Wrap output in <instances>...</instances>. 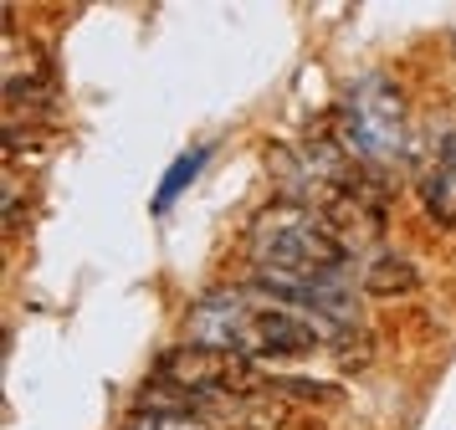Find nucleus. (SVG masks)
<instances>
[{"label": "nucleus", "instance_id": "f257e3e1", "mask_svg": "<svg viewBox=\"0 0 456 430\" xmlns=\"http://www.w3.org/2000/svg\"><path fill=\"white\" fill-rule=\"evenodd\" d=\"M247 262L251 282L308 307L333 323H354V292H349V241L333 231L313 205L277 200L267 205L247 231Z\"/></svg>", "mask_w": 456, "mask_h": 430}, {"label": "nucleus", "instance_id": "f03ea898", "mask_svg": "<svg viewBox=\"0 0 456 430\" xmlns=\"http://www.w3.org/2000/svg\"><path fill=\"white\" fill-rule=\"evenodd\" d=\"M344 323L318 318L308 307L277 297L267 287H216L195 297L185 318V338L200 348H226L241 359H313L338 344Z\"/></svg>", "mask_w": 456, "mask_h": 430}, {"label": "nucleus", "instance_id": "7ed1b4c3", "mask_svg": "<svg viewBox=\"0 0 456 430\" xmlns=\"http://www.w3.org/2000/svg\"><path fill=\"white\" fill-rule=\"evenodd\" d=\"M338 149L359 174H385V169L411 164V113L390 77H364L349 87V98L338 108Z\"/></svg>", "mask_w": 456, "mask_h": 430}, {"label": "nucleus", "instance_id": "20e7f679", "mask_svg": "<svg viewBox=\"0 0 456 430\" xmlns=\"http://www.w3.org/2000/svg\"><path fill=\"white\" fill-rule=\"evenodd\" d=\"M420 205L436 225L456 231V134H436L420 164Z\"/></svg>", "mask_w": 456, "mask_h": 430}, {"label": "nucleus", "instance_id": "39448f33", "mask_svg": "<svg viewBox=\"0 0 456 430\" xmlns=\"http://www.w3.org/2000/svg\"><path fill=\"white\" fill-rule=\"evenodd\" d=\"M206 164H210V143H195V149H185V154H180V159H175V164L165 169V180H159V190H154L149 210H154V215H165L169 205L180 200L190 184H195V174H200Z\"/></svg>", "mask_w": 456, "mask_h": 430}, {"label": "nucleus", "instance_id": "423d86ee", "mask_svg": "<svg viewBox=\"0 0 456 430\" xmlns=\"http://www.w3.org/2000/svg\"><path fill=\"white\" fill-rule=\"evenodd\" d=\"M124 430H216L195 415H175V410H128Z\"/></svg>", "mask_w": 456, "mask_h": 430}]
</instances>
